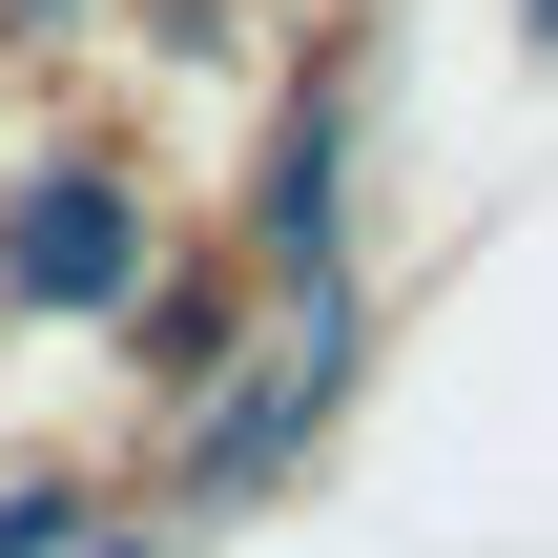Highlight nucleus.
<instances>
[{"mask_svg":"<svg viewBox=\"0 0 558 558\" xmlns=\"http://www.w3.org/2000/svg\"><path fill=\"white\" fill-rule=\"evenodd\" d=\"M124 269H145V228L104 186H21V290H124Z\"/></svg>","mask_w":558,"mask_h":558,"instance_id":"nucleus-1","label":"nucleus"},{"mask_svg":"<svg viewBox=\"0 0 558 558\" xmlns=\"http://www.w3.org/2000/svg\"><path fill=\"white\" fill-rule=\"evenodd\" d=\"M538 21H558V0H538Z\"/></svg>","mask_w":558,"mask_h":558,"instance_id":"nucleus-2","label":"nucleus"}]
</instances>
